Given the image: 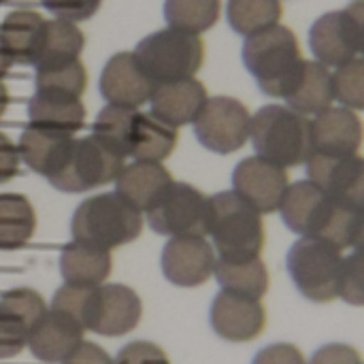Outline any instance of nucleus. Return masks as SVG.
<instances>
[{"label": "nucleus", "instance_id": "f257e3e1", "mask_svg": "<svg viewBox=\"0 0 364 364\" xmlns=\"http://www.w3.org/2000/svg\"><path fill=\"white\" fill-rule=\"evenodd\" d=\"M279 211L286 226L301 237L322 239L339 250L354 247L360 209L333 198L309 179L290 183Z\"/></svg>", "mask_w": 364, "mask_h": 364}, {"label": "nucleus", "instance_id": "f03ea898", "mask_svg": "<svg viewBox=\"0 0 364 364\" xmlns=\"http://www.w3.org/2000/svg\"><path fill=\"white\" fill-rule=\"evenodd\" d=\"M243 62L260 90L273 98H286L305 66L301 43L284 23L247 36L243 45Z\"/></svg>", "mask_w": 364, "mask_h": 364}, {"label": "nucleus", "instance_id": "7ed1b4c3", "mask_svg": "<svg viewBox=\"0 0 364 364\" xmlns=\"http://www.w3.org/2000/svg\"><path fill=\"white\" fill-rule=\"evenodd\" d=\"M207 235L213 239L218 258L224 260L260 258L267 243L262 213L232 190L209 196Z\"/></svg>", "mask_w": 364, "mask_h": 364}, {"label": "nucleus", "instance_id": "20e7f679", "mask_svg": "<svg viewBox=\"0 0 364 364\" xmlns=\"http://www.w3.org/2000/svg\"><path fill=\"white\" fill-rule=\"evenodd\" d=\"M143 218L136 207L124 200L117 192L96 194L85 198L73 213V241L111 252L141 235Z\"/></svg>", "mask_w": 364, "mask_h": 364}, {"label": "nucleus", "instance_id": "39448f33", "mask_svg": "<svg viewBox=\"0 0 364 364\" xmlns=\"http://www.w3.org/2000/svg\"><path fill=\"white\" fill-rule=\"evenodd\" d=\"M250 139L256 156L284 168L305 164L314 154L311 119L288 105H267L252 115Z\"/></svg>", "mask_w": 364, "mask_h": 364}, {"label": "nucleus", "instance_id": "423d86ee", "mask_svg": "<svg viewBox=\"0 0 364 364\" xmlns=\"http://www.w3.org/2000/svg\"><path fill=\"white\" fill-rule=\"evenodd\" d=\"M132 53L147 77L160 85L194 77L205 62V43L198 34L168 26L145 36Z\"/></svg>", "mask_w": 364, "mask_h": 364}, {"label": "nucleus", "instance_id": "0eeeda50", "mask_svg": "<svg viewBox=\"0 0 364 364\" xmlns=\"http://www.w3.org/2000/svg\"><path fill=\"white\" fill-rule=\"evenodd\" d=\"M343 250L337 245L301 237L288 252V273L299 292L314 303H331L339 299Z\"/></svg>", "mask_w": 364, "mask_h": 364}, {"label": "nucleus", "instance_id": "6e6552de", "mask_svg": "<svg viewBox=\"0 0 364 364\" xmlns=\"http://www.w3.org/2000/svg\"><path fill=\"white\" fill-rule=\"evenodd\" d=\"M149 226L164 237H207L209 196L190 183L173 181L145 211Z\"/></svg>", "mask_w": 364, "mask_h": 364}, {"label": "nucleus", "instance_id": "1a4fd4ad", "mask_svg": "<svg viewBox=\"0 0 364 364\" xmlns=\"http://www.w3.org/2000/svg\"><path fill=\"white\" fill-rule=\"evenodd\" d=\"M122 168L124 158L90 134L85 139H75L66 164L47 181L62 192H83L115 181Z\"/></svg>", "mask_w": 364, "mask_h": 364}, {"label": "nucleus", "instance_id": "9d476101", "mask_svg": "<svg viewBox=\"0 0 364 364\" xmlns=\"http://www.w3.org/2000/svg\"><path fill=\"white\" fill-rule=\"evenodd\" d=\"M252 130V115L247 107L230 96H213L207 100L194 119V134L203 147L213 154L239 151Z\"/></svg>", "mask_w": 364, "mask_h": 364}, {"label": "nucleus", "instance_id": "9b49d317", "mask_svg": "<svg viewBox=\"0 0 364 364\" xmlns=\"http://www.w3.org/2000/svg\"><path fill=\"white\" fill-rule=\"evenodd\" d=\"M290 188L288 171L260 156H250L235 166L232 192L239 194L258 213L279 211V205Z\"/></svg>", "mask_w": 364, "mask_h": 364}, {"label": "nucleus", "instance_id": "f8f14e48", "mask_svg": "<svg viewBox=\"0 0 364 364\" xmlns=\"http://www.w3.org/2000/svg\"><path fill=\"white\" fill-rule=\"evenodd\" d=\"M211 328L230 343H247L258 339L267 328V309L260 299L222 290L209 311Z\"/></svg>", "mask_w": 364, "mask_h": 364}, {"label": "nucleus", "instance_id": "ddd939ff", "mask_svg": "<svg viewBox=\"0 0 364 364\" xmlns=\"http://www.w3.org/2000/svg\"><path fill=\"white\" fill-rule=\"evenodd\" d=\"M307 164L309 181L320 186L333 198L363 209L364 207V156H326L311 154Z\"/></svg>", "mask_w": 364, "mask_h": 364}, {"label": "nucleus", "instance_id": "4468645a", "mask_svg": "<svg viewBox=\"0 0 364 364\" xmlns=\"http://www.w3.org/2000/svg\"><path fill=\"white\" fill-rule=\"evenodd\" d=\"M141 314V299L132 288L122 284L98 286L87 316V331L102 337H122L136 328Z\"/></svg>", "mask_w": 364, "mask_h": 364}, {"label": "nucleus", "instance_id": "2eb2a0df", "mask_svg": "<svg viewBox=\"0 0 364 364\" xmlns=\"http://www.w3.org/2000/svg\"><path fill=\"white\" fill-rule=\"evenodd\" d=\"M218 254L205 237H173L162 250L164 277L181 288L203 286L215 273Z\"/></svg>", "mask_w": 364, "mask_h": 364}, {"label": "nucleus", "instance_id": "dca6fc26", "mask_svg": "<svg viewBox=\"0 0 364 364\" xmlns=\"http://www.w3.org/2000/svg\"><path fill=\"white\" fill-rule=\"evenodd\" d=\"M45 311V299L30 288H15L0 296V360L23 350L32 326Z\"/></svg>", "mask_w": 364, "mask_h": 364}, {"label": "nucleus", "instance_id": "f3484780", "mask_svg": "<svg viewBox=\"0 0 364 364\" xmlns=\"http://www.w3.org/2000/svg\"><path fill=\"white\" fill-rule=\"evenodd\" d=\"M156 83L141 68L132 51H122L109 58L100 75V94L109 105L139 109L149 102Z\"/></svg>", "mask_w": 364, "mask_h": 364}, {"label": "nucleus", "instance_id": "a211bd4d", "mask_svg": "<svg viewBox=\"0 0 364 364\" xmlns=\"http://www.w3.org/2000/svg\"><path fill=\"white\" fill-rule=\"evenodd\" d=\"M364 143V124L356 111L331 107L311 119L314 154L350 156L358 154Z\"/></svg>", "mask_w": 364, "mask_h": 364}, {"label": "nucleus", "instance_id": "6ab92c4d", "mask_svg": "<svg viewBox=\"0 0 364 364\" xmlns=\"http://www.w3.org/2000/svg\"><path fill=\"white\" fill-rule=\"evenodd\" d=\"M309 45L316 62L326 68H339L358 55L356 32L348 11H331L316 19L309 30Z\"/></svg>", "mask_w": 364, "mask_h": 364}, {"label": "nucleus", "instance_id": "aec40b11", "mask_svg": "<svg viewBox=\"0 0 364 364\" xmlns=\"http://www.w3.org/2000/svg\"><path fill=\"white\" fill-rule=\"evenodd\" d=\"M85 328L68 316L47 309L28 335V348L43 363H62L83 343Z\"/></svg>", "mask_w": 364, "mask_h": 364}, {"label": "nucleus", "instance_id": "412c9836", "mask_svg": "<svg viewBox=\"0 0 364 364\" xmlns=\"http://www.w3.org/2000/svg\"><path fill=\"white\" fill-rule=\"evenodd\" d=\"M207 100V87L194 77L160 83L154 87V94L149 98L151 113L173 128L194 124Z\"/></svg>", "mask_w": 364, "mask_h": 364}, {"label": "nucleus", "instance_id": "4be33fe9", "mask_svg": "<svg viewBox=\"0 0 364 364\" xmlns=\"http://www.w3.org/2000/svg\"><path fill=\"white\" fill-rule=\"evenodd\" d=\"M73 145H75L73 134L30 124L19 136L17 151L19 158L34 173L49 179L66 164Z\"/></svg>", "mask_w": 364, "mask_h": 364}, {"label": "nucleus", "instance_id": "5701e85b", "mask_svg": "<svg viewBox=\"0 0 364 364\" xmlns=\"http://www.w3.org/2000/svg\"><path fill=\"white\" fill-rule=\"evenodd\" d=\"M171 183L173 177L162 162L136 160L122 168L119 177L115 179V192L139 211H147Z\"/></svg>", "mask_w": 364, "mask_h": 364}, {"label": "nucleus", "instance_id": "b1692460", "mask_svg": "<svg viewBox=\"0 0 364 364\" xmlns=\"http://www.w3.org/2000/svg\"><path fill=\"white\" fill-rule=\"evenodd\" d=\"M290 109L301 115H318L333 107L335 102V87H333V73L324 64L316 60H305L303 73L290 94L284 98Z\"/></svg>", "mask_w": 364, "mask_h": 364}, {"label": "nucleus", "instance_id": "393cba45", "mask_svg": "<svg viewBox=\"0 0 364 364\" xmlns=\"http://www.w3.org/2000/svg\"><path fill=\"white\" fill-rule=\"evenodd\" d=\"M85 45V36L77 23L66 19H49L43 26L32 66L47 68L79 60V53Z\"/></svg>", "mask_w": 364, "mask_h": 364}, {"label": "nucleus", "instance_id": "a878e982", "mask_svg": "<svg viewBox=\"0 0 364 364\" xmlns=\"http://www.w3.org/2000/svg\"><path fill=\"white\" fill-rule=\"evenodd\" d=\"M60 273L64 284L73 286H102L111 273V254L83 243H68L60 256Z\"/></svg>", "mask_w": 364, "mask_h": 364}, {"label": "nucleus", "instance_id": "bb28decb", "mask_svg": "<svg viewBox=\"0 0 364 364\" xmlns=\"http://www.w3.org/2000/svg\"><path fill=\"white\" fill-rule=\"evenodd\" d=\"M45 21L47 19L41 13L30 9H17L4 17L0 23V38L13 62L32 64Z\"/></svg>", "mask_w": 364, "mask_h": 364}, {"label": "nucleus", "instance_id": "cd10ccee", "mask_svg": "<svg viewBox=\"0 0 364 364\" xmlns=\"http://www.w3.org/2000/svg\"><path fill=\"white\" fill-rule=\"evenodd\" d=\"M30 124L60 130V132H77L85 122V107L81 98H64L34 92L28 105Z\"/></svg>", "mask_w": 364, "mask_h": 364}, {"label": "nucleus", "instance_id": "c85d7f7f", "mask_svg": "<svg viewBox=\"0 0 364 364\" xmlns=\"http://www.w3.org/2000/svg\"><path fill=\"white\" fill-rule=\"evenodd\" d=\"M215 279L222 290L245 294L252 299H262L269 292V269L262 258H245V260H224L215 262Z\"/></svg>", "mask_w": 364, "mask_h": 364}, {"label": "nucleus", "instance_id": "c756f323", "mask_svg": "<svg viewBox=\"0 0 364 364\" xmlns=\"http://www.w3.org/2000/svg\"><path fill=\"white\" fill-rule=\"evenodd\" d=\"M136 119H139L136 109L107 105L94 119L92 136H96L105 147H109L119 158H126L132 154Z\"/></svg>", "mask_w": 364, "mask_h": 364}, {"label": "nucleus", "instance_id": "7c9ffc66", "mask_svg": "<svg viewBox=\"0 0 364 364\" xmlns=\"http://www.w3.org/2000/svg\"><path fill=\"white\" fill-rule=\"evenodd\" d=\"M177 141H179L177 128L168 126L154 113H139L130 156L145 162H162L173 154Z\"/></svg>", "mask_w": 364, "mask_h": 364}, {"label": "nucleus", "instance_id": "2f4dec72", "mask_svg": "<svg viewBox=\"0 0 364 364\" xmlns=\"http://www.w3.org/2000/svg\"><path fill=\"white\" fill-rule=\"evenodd\" d=\"M36 228L30 200L21 194H0V250L21 247Z\"/></svg>", "mask_w": 364, "mask_h": 364}, {"label": "nucleus", "instance_id": "473e14b6", "mask_svg": "<svg viewBox=\"0 0 364 364\" xmlns=\"http://www.w3.org/2000/svg\"><path fill=\"white\" fill-rule=\"evenodd\" d=\"M228 23L245 38L277 26L284 17L282 0H228Z\"/></svg>", "mask_w": 364, "mask_h": 364}, {"label": "nucleus", "instance_id": "72a5a7b5", "mask_svg": "<svg viewBox=\"0 0 364 364\" xmlns=\"http://www.w3.org/2000/svg\"><path fill=\"white\" fill-rule=\"evenodd\" d=\"M220 9V0H166L164 17L171 28L200 34L218 23Z\"/></svg>", "mask_w": 364, "mask_h": 364}, {"label": "nucleus", "instance_id": "f704fd0d", "mask_svg": "<svg viewBox=\"0 0 364 364\" xmlns=\"http://www.w3.org/2000/svg\"><path fill=\"white\" fill-rule=\"evenodd\" d=\"M36 92L64 96V98H81L87 87V73L81 60H73L58 66L36 68Z\"/></svg>", "mask_w": 364, "mask_h": 364}, {"label": "nucleus", "instance_id": "c9c22d12", "mask_svg": "<svg viewBox=\"0 0 364 364\" xmlns=\"http://www.w3.org/2000/svg\"><path fill=\"white\" fill-rule=\"evenodd\" d=\"M335 100L352 111H364V58H354L333 73Z\"/></svg>", "mask_w": 364, "mask_h": 364}, {"label": "nucleus", "instance_id": "e433bc0d", "mask_svg": "<svg viewBox=\"0 0 364 364\" xmlns=\"http://www.w3.org/2000/svg\"><path fill=\"white\" fill-rule=\"evenodd\" d=\"M96 288L98 286L90 288V286L64 284L55 290L53 301H51V309L68 316L70 320H75L77 324H81L87 331V316H90V307H92V299H94Z\"/></svg>", "mask_w": 364, "mask_h": 364}, {"label": "nucleus", "instance_id": "4c0bfd02", "mask_svg": "<svg viewBox=\"0 0 364 364\" xmlns=\"http://www.w3.org/2000/svg\"><path fill=\"white\" fill-rule=\"evenodd\" d=\"M339 296L354 307H364V245L354 247V252L343 260Z\"/></svg>", "mask_w": 364, "mask_h": 364}, {"label": "nucleus", "instance_id": "58836bf2", "mask_svg": "<svg viewBox=\"0 0 364 364\" xmlns=\"http://www.w3.org/2000/svg\"><path fill=\"white\" fill-rule=\"evenodd\" d=\"M113 364H171L166 352L151 341H132L117 352Z\"/></svg>", "mask_w": 364, "mask_h": 364}, {"label": "nucleus", "instance_id": "ea45409f", "mask_svg": "<svg viewBox=\"0 0 364 364\" xmlns=\"http://www.w3.org/2000/svg\"><path fill=\"white\" fill-rule=\"evenodd\" d=\"M102 0H43V6L55 15V19L81 21L92 17Z\"/></svg>", "mask_w": 364, "mask_h": 364}, {"label": "nucleus", "instance_id": "a19ab883", "mask_svg": "<svg viewBox=\"0 0 364 364\" xmlns=\"http://www.w3.org/2000/svg\"><path fill=\"white\" fill-rule=\"evenodd\" d=\"M307 364H363V356L348 343H328L322 346Z\"/></svg>", "mask_w": 364, "mask_h": 364}, {"label": "nucleus", "instance_id": "79ce46f5", "mask_svg": "<svg viewBox=\"0 0 364 364\" xmlns=\"http://www.w3.org/2000/svg\"><path fill=\"white\" fill-rule=\"evenodd\" d=\"M252 364H307L303 352L292 343H273L260 350Z\"/></svg>", "mask_w": 364, "mask_h": 364}, {"label": "nucleus", "instance_id": "37998d69", "mask_svg": "<svg viewBox=\"0 0 364 364\" xmlns=\"http://www.w3.org/2000/svg\"><path fill=\"white\" fill-rule=\"evenodd\" d=\"M19 151L13 141L0 132V183L13 179L19 171Z\"/></svg>", "mask_w": 364, "mask_h": 364}, {"label": "nucleus", "instance_id": "c03bdc74", "mask_svg": "<svg viewBox=\"0 0 364 364\" xmlns=\"http://www.w3.org/2000/svg\"><path fill=\"white\" fill-rule=\"evenodd\" d=\"M60 364H113V358L100 346L83 341L68 358H64Z\"/></svg>", "mask_w": 364, "mask_h": 364}, {"label": "nucleus", "instance_id": "a18cd8bd", "mask_svg": "<svg viewBox=\"0 0 364 364\" xmlns=\"http://www.w3.org/2000/svg\"><path fill=\"white\" fill-rule=\"evenodd\" d=\"M346 11H348V15L352 17V23H354L358 53H363L364 58V0H352Z\"/></svg>", "mask_w": 364, "mask_h": 364}, {"label": "nucleus", "instance_id": "49530a36", "mask_svg": "<svg viewBox=\"0 0 364 364\" xmlns=\"http://www.w3.org/2000/svg\"><path fill=\"white\" fill-rule=\"evenodd\" d=\"M11 66H13V60H11V55H9V51L4 49V43H2V38H0V79L9 73Z\"/></svg>", "mask_w": 364, "mask_h": 364}, {"label": "nucleus", "instance_id": "de8ad7c7", "mask_svg": "<svg viewBox=\"0 0 364 364\" xmlns=\"http://www.w3.org/2000/svg\"><path fill=\"white\" fill-rule=\"evenodd\" d=\"M363 245H364V207L358 211V232H356L354 247H363Z\"/></svg>", "mask_w": 364, "mask_h": 364}, {"label": "nucleus", "instance_id": "09e8293b", "mask_svg": "<svg viewBox=\"0 0 364 364\" xmlns=\"http://www.w3.org/2000/svg\"><path fill=\"white\" fill-rule=\"evenodd\" d=\"M6 107H9V90H6L4 83L0 81V117L4 115Z\"/></svg>", "mask_w": 364, "mask_h": 364}, {"label": "nucleus", "instance_id": "8fccbe9b", "mask_svg": "<svg viewBox=\"0 0 364 364\" xmlns=\"http://www.w3.org/2000/svg\"><path fill=\"white\" fill-rule=\"evenodd\" d=\"M0 2H4V0H0Z\"/></svg>", "mask_w": 364, "mask_h": 364}, {"label": "nucleus", "instance_id": "3c124183", "mask_svg": "<svg viewBox=\"0 0 364 364\" xmlns=\"http://www.w3.org/2000/svg\"><path fill=\"white\" fill-rule=\"evenodd\" d=\"M363 364H364V363H363Z\"/></svg>", "mask_w": 364, "mask_h": 364}]
</instances>
